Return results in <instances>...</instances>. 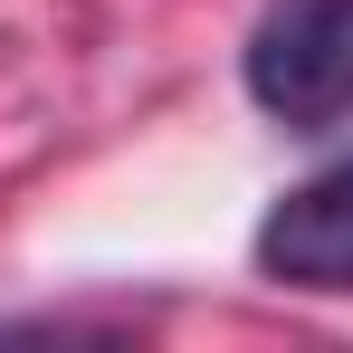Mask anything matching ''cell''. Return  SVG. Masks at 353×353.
<instances>
[{"mask_svg": "<svg viewBox=\"0 0 353 353\" xmlns=\"http://www.w3.org/2000/svg\"><path fill=\"white\" fill-rule=\"evenodd\" d=\"M248 105L287 134H344L353 124V0H268L239 48Z\"/></svg>", "mask_w": 353, "mask_h": 353, "instance_id": "obj_1", "label": "cell"}, {"mask_svg": "<svg viewBox=\"0 0 353 353\" xmlns=\"http://www.w3.org/2000/svg\"><path fill=\"white\" fill-rule=\"evenodd\" d=\"M258 277L296 296H353V153L325 163L315 181H296L268 201V220L248 239Z\"/></svg>", "mask_w": 353, "mask_h": 353, "instance_id": "obj_2", "label": "cell"}]
</instances>
